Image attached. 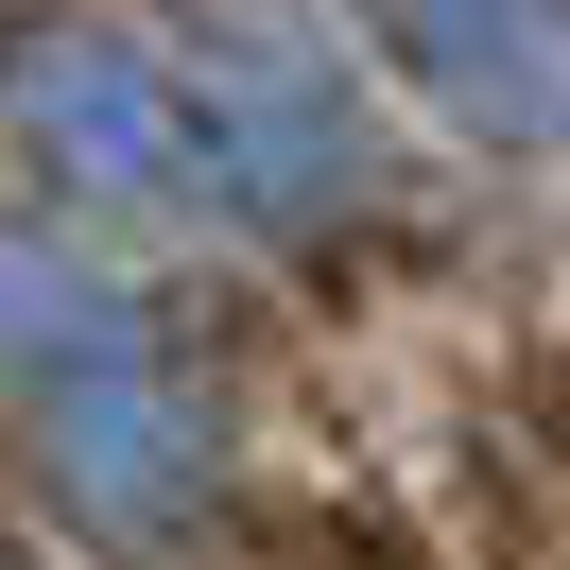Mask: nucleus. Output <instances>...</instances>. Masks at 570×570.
Here are the masks:
<instances>
[{
	"mask_svg": "<svg viewBox=\"0 0 570 570\" xmlns=\"http://www.w3.org/2000/svg\"><path fill=\"white\" fill-rule=\"evenodd\" d=\"M484 553L501 570H570V363L519 397V432L484 450Z\"/></svg>",
	"mask_w": 570,
	"mask_h": 570,
	"instance_id": "nucleus-2",
	"label": "nucleus"
},
{
	"mask_svg": "<svg viewBox=\"0 0 570 570\" xmlns=\"http://www.w3.org/2000/svg\"><path fill=\"white\" fill-rule=\"evenodd\" d=\"M381 36L484 139H570V0H381Z\"/></svg>",
	"mask_w": 570,
	"mask_h": 570,
	"instance_id": "nucleus-1",
	"label": "nucleus"
}]
</instances>
